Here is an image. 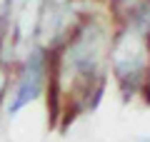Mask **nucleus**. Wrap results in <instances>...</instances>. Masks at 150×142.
Listing matches in <instances>:
<instances>
[{
  "label": "nucleus",
  "mask_w": 150,
  "mask_h": 142,
  "mask_svg": "<svg viewBox=\"0 0 150 142\" xmlns=\"http://www.w3.org/2000/svg\"><path fill=\"white\" fill-rule=\"evenodd\" d=\"M43 77H45V55L40 53V50H35V53L28 58V65L23 67L20 82H18L15 95H13V102L8 105V115L10 117H15L23 107L30 105L38 95H40Z\"/></svg>",
  "instance_id": "nucleus-1"
},
{
  "label": "nucleus",
  "mask_w": 150,
  "mask_h": 142,
  "mask_svg": "<svg viewBox=\"0 0 150 142\" xmlns=\"http://www.w3.org/2000/svg\"><path fill=\"white\" fill-rule=\"evenodd\" d=\"M143 142H150V140H143Z\"/></svg>",
  "instance_id": "nucleus-2"
}]
</instances>
